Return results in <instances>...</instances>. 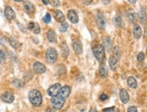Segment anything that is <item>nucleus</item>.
Returning a JSON list of instances; mask_svg holds the SVG:
<instances>
[{
  "label": "nucleus",
  "mask_w": 147,
  "mask_h": 112,
  "mask_svg": "<svg viewBox=\"0 0 147 112\" xmlns=\"http://www.w3.org/2000/svg\"><path fill=\"white\" fill-rule=\"evenodd\" d=\"M99 75L102 78H106L107 76V69H106V66L105 65H101L99 67Z\"/></svg>",
  "instance_id": "b1692460"
},
{
  "label": "nucleus",
  "mask_w": 147,
  "mask_h": 112,
  "mask_svg": "<svg viewBox=\"0 0 147 112\" xmlns=\"http://www.w3.org/2000/svg\"><path fill=\"white\" fill-rule=\"evenodd\" d=\"M89 112H97V110H96V108H92V109H90Z\"/></svg>",
  "instance_id": "79ce46f5"
},
{
  "label": "nucleus",
  "mask_w": 147,
  "mask_h": 112,
  "mask_svg": "<svg viewBox=\"0 0 147 112\" xmlns=\"http://www.w3.org/2000/svg\"><path fill=\"white\" fill-rule=\"evenodd\" d=\"M139 20L142 23H145L146 22V13L143 7H141L140 12H139Z\"/></svg>",
  "instance_id": "412c9836"
},
{
  "label": "nucleus",
  "mask_w": 147,
  "mask_h": 112,
  "mask_svg": "<svg viewBox=\"0 0 147 112\" xmlns=\"http://www.w3.org/2000/svg\"><path fill=\"white\" fill-rule=\"evenodd\" d=\"M6 58H7V56H6L5 52L3 51V50H0V63H1V64L5 63Z\"/></svg>",
  "instance_id": "c85d7f7f"
},
{
  "label": "nucleus",
  "mask_w": 147,
  "mask_h": 112,
  "mask_svg": "<svg viewBox=\"0 0 147 112\" xmlns=\"http://www.w3.org/2000/svg\"><path fill=\"white\" fill-rule=\"evenodd\" d=\"M43 22H45V23H49L51 22V14L49 13H46L45 16L43 17Z\"/></svg>",
  "instance_id": "473e14b6"
},
{
  "label": "nucleus",
  "mask_w": 147,
  "mask_h": 112,
  "mask_svg": "<svg viewBox=\"0 0 147 112\" xmlns=\"http://www.w3.org/2000/svg\"><path fill=\"white\" fill-rule=\"evenodd\" d=\"M68 28H69L68 23H67V22H62L61 25L60 26V31H61V32H65V31L68 30Z\"/></svg>",
  "instance_id": "bb28decb"
},
{
  "label": "nucleus",
  "mask_w": 147,
  "mask_h": 112,
  "mask_svg": "<svg viewBox=\"0 0 147 112\" xmlns=\"http://www.w3.org/2000/svg\"><path fill=\"white\" fill-rule=\"evenodd\" d=\"M15 1H16V2H22L23 0H15Z\"/></svg>",
  "instance_id": "37998d69"
},
{
  "label": "nucleus",
  "mask_w": 147,
  "mask_h": 112,
  "mask_svg": "<svg viewBox=\"0 0 147 112\" xmlns=\"http://www.w3.org/2000/svg\"><path fill=\"white\" fill-rule=\"evenodd\" d=\"M99 99L101 100V101H106V99H107V95H106L105 93L101 94V95H100V97H99Z\"/></svg>",
  "instance_id": "4c0bfd02"
},
{
  "label": "nucleus",
  "mask_w": 147,
  "mask_h": 112,
  "mask_svg": "<svg viewBox=\"0 0 147 112\" xmlns=\"http://www.w3.org/2000/svg\"><path fill=\"white\" fill-rule=\"evenodd\" d=\"M93 53H94L95 57L97 58L100 63L103 62V60H104V58H105V49L102 45H97V46H96V47L93 49Z\"/></svg>",
  "instance_id": "f03ea898"
},
{
  "label": "nucleus",
  "mask_w": 147,
  "mask_h": 112,
  "mask_svg": "<svg viewBox=\"0 0 147 112\" xmlns=\"http://www.w3.org/2000/svg\"><path fill=\"white\" fill-rule=\"evenodd\" d=\"M42 1H43L44 4H49V2H50V0H42Z\"/></svg>",
  "instance_id": "ea45409f"
},
{
  "label": "nucleus",
  "mask_w": 147,
  "mask_h": 112,
  "mask_svg": "<svg viewBox=\"0 0 147 112\" xmlns=\"http://www.w3.org/2000/svg\"><path fill=\"white\" fill-rule=\"evenodd\" d=\"M57 56H58V54H57V51L55 49L50 48V49H47V51H46V59L48 60V62L54 63L57 59Z\"/></svg>",
  "instance_id": "20e7f679"
},
{
  "label": "nucleus",
  "mask_w": 147,
  "mask_h": 112,
  "mask_svg": "<svg viewBox=\"0 0 147 112\" xmlns=\"http://www.w3.org/2000/svg\"><path fill=\"white\" fill-rule=\"evenodd\" d=\"M47 39L48 40L50 41V42H55L57 40V36L56 33H55V31L53 30H49L47 31Z\"/></svg>",
  "instance_id": "dca6fc26"
},
{
  "label": "nucleus",
  "mask_w": 147,
  "mask_h": 112,
  "mask_svg": "<svg viewBox=\"0 0 147 112\" xmlns=\"http://www.w3.org/2000/svg\"><path fill=\"white\" fill-rule=\"evenodd\" d=\"M142 29H141V27L139 26L138 24H134L133 27V37L136 39V40H139L141 38V36H142Z\"/></svg>",
  "instance_id": "4468645a"
},
{
  "label": "nucleus",
  "mask_w": 147,
  "mask_h": 112,
  "mask_svg": "<svg viewBox=\"0 0 147 112\" xmlns=\"http://www.w3.org/2000/svg\"><path fill=\"white\" fill-rule=\"evenodd\" d=\"M51 103H52V108H53L54 110H59L63 107L64 103H65V99L61 98V97H60V96L52 97V100H51Z\"/></svg>",
  "instance_id": "7ed1b4c3"
},
{
  "label": "nucleus",
  "mask_w": 147,
  "mask_h": 112,
  "mask_svg": "<svg viewBox=\"0 0 147 112\" xmlns=\"http://www.w3.org/2000/svg\"><path fill=\"white\" fill-rule=\"evenodd\" d=\"M96 21H97V24L99 29L104 30L106 28V20H105V17L102 13H97L96 16Z\"/></svg>",
  "instance_id": "423d86ee"
},
{
  "label": "nucleus",
  "mask_w": 147,
  "mask_h": 112,
  "mask_svg": "<svg viewBox=\"0 0 147 112\" xmlns=\"http://www.w3.org/2000/svg\"><path fill=\"white\" fill-rule=\"evenodd\" d=\"M24 8H25V10L28 13H31L34 11V4L31 2H29V1H25V2L24 3Z\"/></svg>",
  "instance_id": "f3484780"
},
{
  "label": "nucleus",
  "mask_w": 147,
  "mask_h": 112,
  "mask_svg": "<svg viewBox=\"0 0 147 112\" xmlns=\"http://www.w3.org/2000/svg\"><path fill=\"white\" fill-rule=\"evenodd\" d=\"M13 85H15V86H16V87H22L23 86V83H22V82H21L20 80H15L13 81Z\"/></svg>",
  "instance_id": "72a5a7b5"
},
{
  "label": "nucleus",
  "mask_w": 147,
  "mask_h": 112,
  "mask_svg": "<svg viewBox=\"0 0 147 112\" xmlns=\"http://www.w3.org/2000/svg\"><path fill=\"white\" fill-rule=\"evenodd\" d=\"M8 40H9V43H10V45L12 46V48H14V49H18L19 46H20L18 40H16L15 37H10Z\"/></svg>",
  "instance_id": "5701e85b"
},
{
  "label": "nucleus",
  "mask_w": 147,
  "mask_h": 112,
  "mask_svg": "<svg viewBox=\"0 0 147 112\" xmlns=\"http://www.w3.org/2000/svg\"><path fill=\"white\" fill-rule=\"evenodd\" d=\"M33 68H34V72L37 73V74H43V73H45L46 72V66L40 62L34 63Z\"/></svg>",
  "instance_id": "0eeeda50"
},
{
  "label": "nucleus",
  "mask_w": 147,
  "mask_h": 112,
  "mask_svg": "<svg viewBox=\"0 0 147 112\" xmlns=\"http://www.w3.org/2000/svg\"><path fill=\"white\" fill-rule=\"evenodd\" d=\"M33 31H34V33H35V34H39V33H40V31H41V28H40V26H39L37 23H35V26H34Z\"/></svg>",
  "instance_id": "f704fd0d"
},
{
  "label": "nucleus",
  "mask_w": 147,
  "mask_h": 112,
  "mask_svg": "<svg viewBox=\"0 0 147 112\" xmlns=\"http://www.w3.org/2000/svg\"><path fill=\"white\" fill-rule=\"evenodd\" d=\"M136 1H137V0H128V2L130 3V4H135Z\"/></svg>",
  "instance_id": "58836bf2"
},
{
  "label": "nucleus",
  "mask_w": 147,
  "mask_h": 112,
  "mask_svg": "<svg viewBox=\"0 0 147 112\" xmlns=\"http://www.w3.org/2000/svg\"><path fill=\"white\" fill-rule=\"evenodd\" d=\"M70 88L69 86H63V87H61V90H60V92H59V95L60 97L63 99H67L69 96H70Z\"/></svg>",
  "instance_id": "f8f14e48"
},
{
  "label": "nucleus",
  "mask_w": 147,
  "mask_h": 112,
  "mask_svg": "<svg viewBox=\"0 0 147 112\" xmlns=\"http://www.w3.org/2000/svg\"><path fill=\"white\" fill-rule=\"evenodd\" d=\"M61 88V85L60 83H55V84L52 85L49 89H48L47 92H48V95L51 97H55L57 96L60 92V90Z\"/></svg>",
  "instance_id": "39448f33"
},
{
  "label": "nucleus",
  "mask_w": 147,
  "mask_h": 112,
  "mask_svg": "<svg viewBox=\"0 0 147 112\" xmlns=\"http://www.w3.org/2000/svg\"><path fill=\"white\" fill-rule=\"evenodd\" d=\"M5 14H6V17L10 21L14 20L15 18H16V13H15V11L13 10V8H12L11 6H9V5L6 6Z\"/></svg>",
  "instance_id": "6e6552de"
},
{
  "label": "nucleus",
  "mask_w": 147,
  "mask_h": 112,
  "mask_svg": "<svg viewBox=\"0 0 147 112\" xmlns=\"http://www.w3.org/2000/svg\"><path fill=\"white\" fill-rule=\"evenodd\" d=\"M68 18L70 21V22H72V23H78L79 22V16H78L77 13L72 9L68 11Z\"/></svg>",
  "instance_id": "9d476101"
},
{
  "label": "nucleus",
  "mask_w": 147,
  "mask_h": 112,
  "mask_svg": "<svg viewBox=\"0 0 147 112\" xmlns=\"http://www.w3.org/2000/svg\"><path fill=\"white\" fill-rule=\"evenodd\" d=\"M103 112H119V110H118V109H116V108L112 107V108L105 109V110H103Z\"/></svg>",
  "instance_id": "c756f323"
},
{
  "label": "nucleus",
  "mask_w": 147,
  "mask_h": 112,
  "mask_svg": "<svg viewBox=\"0 0 147 112\" xmlns=\"http://www.w3.org/2000/svg\"><path fill=\"white\" fill-rule=\"evenodd\" d=\"M117 59L114 56H110L109 57V66L112 70H115L116 69V67H117Z\"/></svg>",
  "instance_id": "6ab92c4d"
},
{
  "label": "nucleus",
  "mask_w": 147,
  "mask_h": 112,
  "mask_svg": "<svg viewBox=\"0 0 147 112\" xmlns=\"http://www.w3.org/2000/svg\"><path fill=\"white\" fill-rule=\"evenodd\" d=\"M114 55H115L114 56H115L117 60L120 58V56H121V51H120L119 47H115V49H114Z\"/></svg>",
  "instance_id": "a878e982"
},
{
  "label": "nucleus",
  "mask_w": 147,
  "mask_h": 112,
  "mask_svg": "<svg viewBox=\"0 0 147 112\" xmlns=\"http://www.w3.org/2000/svg\"><path fill=\"white\" fill-rule=\"evenodd\" d=\"M53 15H54V18L56 19L57 22H64V21H65V16H64L63 13H62L61 11H60V10H56V11H54Z\"/></svg>",
  "instance_id": "2eb2a0df"
},
{
  "label": "nucleus",
  "mask_w": 147,
  "mask_h": 112,
  "mask_svg": "<svg viewBox=\"0 0 147 112\" xmlns=\"http://www.w3.org/2000/svg\"><path fill=\"white\" fill-rule=\"evenodd\" d=\"M127 83H128L129 87L132 88V89H135V88H137V86H138L137 81L133 78V76L128 77V79H127Z\"/></svg>",
  "instance_id": "aec40b11"
},
{
  "label": "nucleus",
  "mask_w": 147,
  "mask_h": 112,
  "mask_svg": "<svg viewBox=\"0 0 147 112\" xmlns=\"http://www.w3.org/2000/svg\"><path fill=\"white\" fill-rule=\"evenodd\" d=\"M49 4H51L52 5H53V6H60V4H61V2H60L59 0H50V2H49Z\"/></svg>",
  "instance_id": "7c9ffc66"
},
{
  "label": "nucleus",
  "mask_w": 147,
  "mask_h": 112,
  "mask_svg": "<svg viewBox=\"0 0 147 112\" xmlns=\"http://www.w3.org/2000/svg\"><path fill=\"white\" fill-rule=\"evenodd\" d=\"M127 17H128V19H129V22H132V23H134V22H136V20H137V15H136V13H134L133 10L128 12Z\"/></svg>",
  "instance_id": "4be33fe9"
},
{
  "label": "nucleus",
  "mask_w": 147,
  "mask_h": 112,
  "mask_svg": "<svg viewBox=\"0 0 147 112\" xmlns=\"http://www.w3.org/2000/svg\"><path fill=\"white\" fill-rule=\"evenodd\" d=\"M121 23H122V21H121V18L119 16H116V17L114 18V24L116 27L121 26Z\"/></svg>",
  "instance_id": "cd10ccee"
},
{
  "label": "nucleus",
  "mask_w": 147,
  "mask_h": 112,
  "mask_svg": "<svg viewBox=\"0 0 147 112\" xmlns=\"http://www.w3.org/2000/svg\"><path fill=\"white\" fill-rule=\"evenodd\" d=\"M34 26H35V23H34V22H29V24H28V29L31 30V31H33L34 28Z\"/></svg>",
  "instance_id": "e433bc0d"
},
{
  "label": "nucleus",
  "mask_w": 147,
  "mask_h": 112,
  "mask_svg": "<svg viewBox=\"0 0 147 112\" xmlns=\"http://www.w3.org/2000/svg\"><path fill=\"white\" fill-rule=\"evenodd\" d=\"M127 112H137V109L135 107L132 106V107H129L127 109Z\"/></svg>",
  "instance_id": "c9c22d12"
},
{
  "label": "nucleus",
  "mask_w": 147,
  "mask_h": 112,
  "mask_svg": "<svg viewBox=\"0 0 147 112\" xmlns=\"http://www.w3.org/2000/svg\"><path fill=\"white\" fill-rule=\"evenodd\" d=\"M104 49H106L107 50H110L112 45H111V41L109 38H105L104 39Z\"/></svg>",
  "instance_id": "393cba45"
},
{
  "label": "nucleus",
  "mask_w": 147,
  "mask_h": 112,
  "mask_svg": "<svg viewBox=\"0 0 147 112\" xmlns=\"http://www.w3.org/2000/svg\"><path fill=\"white\" fill-rule=\"evenodd\" d=\"M72 48L74 52L77 55H80L82 53V50H83V49H82V43L79 40H75L72 44Z\"/></svg>",
  "instance_id": "ddd939ff"
},
{
  "label": "nucleus",
  "mask_w": 147,
  "mask_h": 112,
  "mask_svg": "<svg viewBox=\"0 0 147 112\" xmlns=\"http://www.w3.org/2000/svg\"><path fill=\"white\" fill-rule=\"evenodd\" d=\"M119 96H120V100L123 103L126 104V103L129 102V100H130V97H129V94L127 92L126 90L124 89H121L119 92Z\"/></svg>",
  "instance_id": "1a4fd4ad"
},
{
  "label": "nucleus",
  "mask_w": 147,
  "mask_h": 112,
  "mask_svg": "<svg viewBox=\"0 0 147 112\" xmlns=\"http://www.w3.org/2000/svg\"><path fill=\"white\" fill-rule=\"evenodd\" d=\"M1 100L7 103H12L15 101V96L14 94L10 93V92H4L1 95Z\"/></svg>",
  "instance_id": "9b49d317"
},
{
  "label": "nucleus",
  "mask_w": 147,
  "mask_h": 112,
  "mask_svg": "<svg viewBox=\"0 0 147 112\" xmlns=\"http://www.w3.org/2000/svg\"><path fill=\"white\" fill-rule=\"evenodd\" d=\"M144 58H145L144 53H142V52H141V53H139L137 55V60L139 62H142V61L144 60Z\"/></svg>",
  "instance_id": "2f4dec72"
},
{
  "label": "nucleus",
  "mask_w": 147,
  "mask_h": 112,
  "mask_svg": "<svg viewBox=\"0 0 147 112\" xmlns=\"http://www.w3.org/2000/svg\"><path fill=\"white\" fill-rule=\"evenodd\" d=\"M45 112H55V111H54L53 110H52V109H47Z\"/></svg>",
  "instance_id": "a19ab883"
},
{
  "label": "nucleus",
  "mask_w": 147,
  "mask_h": 112,
  "mask_svg": "<svg viewBox=\"0 0 147 112\" xmlns=\"http://www.w3.org/2000/svg\"><path fill=\"white\" fill-rule=\"evenodd\" d=\"M61 55L64 56V57H67V56L70 55V49L68 48V45L66 43H62L61 47Z\"/></svg>",
  "instance_id": "a211bd4d"
},
{
  "label": "nucleus",
  "mask_w": 147,
  "mask_h": 112,
  "mask_svg": "<svg viewBox=\"0 0 147 112\" xmlns=\"http://www.w3.org/2000/svg\"><path fill=\"white\" fill-rule=\"evenodd\" d=\"M29 101L32 103V105H34V107H40L43 103V96H42L41 92H39L38 90H32L30 91L29 94Z\"/></svg>",
  "instance_id": "f257e3e1"
}]
</instances>
